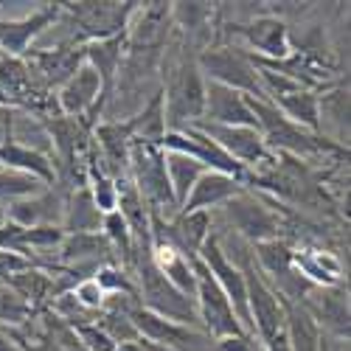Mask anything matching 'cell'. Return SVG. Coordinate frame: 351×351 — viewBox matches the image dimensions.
Segmentation results:
<instances>
[{
	"instance_id": "21",
	"label": "cell",
	"mask_w": 351,
	"mask_h": 351,
	"mask_svg": "<svg viewBox=\"0 0 351 351\" xmlns=\"http://www.w3.org/2000/svg\"><path fill=\"white\" fill-rule=\"evenodd\" d=\"M270 101L276 104V110L284 115L287 121L320 135V99H317V93L301 87V90H292L287 96H276Z\"/></svg>"
},
{
	"instance_id": "27",
	"label": "cell",
	"mask_w": 351,
	"mask_h": 351,
	"mask_svg": "<svg viewBox=\"0 0 351 351\" xmlns=\"http://www.w3.org/2000/svg\"><path fill=\"white\" fill-rule=\"evenodd\" d=\"M101 230H104V239L110 242V247L121 250V253H124V258H132V247H135V239H132V230H130V225L124 222V217H121L119 211L104 214Z\"/></svg>"
},
{
	"instance_id": "29",
	"label": "cell",
	"mask_w": 351,
	"mask_h": 351,
	"mask_svg": "<svg viewBox=\"0 0 351 351\" xmlns=\"http://www.w3.org/2000/svg\"><path fill=\"white\" fill-rule=\"evenodd\" d=\"M71 295H73V301H76L82 309H87V312H93V309L107 306V292H104V289L96 284V278L79 281V284L71 289Z\"/></svg>"
},
{
	"instance_id": "5",
	"label": "cell",
	"mask_w": 351,
	"mask_h": 351,
	"mask_svg": "<svg viewBox=\"0 0 351 351\" xmlns=\"http://www.w3.org/2000/svg\"><path fill=\"white\" fill-rule=\"evenodd\" d=\"M194 273H197L194 304H197L202 332H206L208 337H214V340L245 332L237 312H233V306H230V301L225 298V292L219 289V284L214 281V276L206 270V265H202L199 258H194Z\"/></svg>"
},
{
	"instance_id": "28",
	"label": "cell",
	"mask_w": 351,
	"mask_h": 351,
	"mask_svg": "<svg viewBox=\"0 0 351 351\" xmlns=\"http://www.w3.org/2000/svg\"><path fill=\"white\" fill-rule=\"evenodd\" d=\"M93 278H96V284L107 292V295H130V298H135V284L127 278V273L121 267L101 265Z\"/></svg>"
},
{
	"instance_id": "30",
	"label": "cell",
	"mask_w": 351,
	"mask_h": 351,
	"mask_svg": "<svg viewBox=\"0 0 351 351\" xmlns=\"http://www.w3.org/2000/svg\"><path fill=\"white\" fill-rule=\"evenodd\" d=\"M76 335L87 351H115L119 348L99 324H76Z\"/></svg>"
},
{
	"instance_id": "4",
	"label": "cell",
	"mask_w": 351,
	"mask_h": 351,
	"mask_svg": "<svg viewBox=\"0 0 351 351\" xmlns=\"http://www.w3.org/2000/svg\"><path fill=\"white\" fill-rule=\"evenodd\" d=\"M141 306L166 317V320H174V324L199 329V315H197L194 298L183 295L178 287H171L155 270V265L149 261V253H146L143 265H141Z\"/></svg>"
},
{
	"instance_id": "23",
	"label": "cell",
	"mask_w": 351,
	"mask_h": 351,
	"mask_svg": "<svg viewBox=\"0 0 351 351\" xmlns=\"http://www.w3.org/2000/svg\"><path fill=\"white\" fill-rule=\"evenodd\" d=\"M202 171H208V169H202L197 160H191V158H186L180 152H166V178H169V186H171L178 211L186 202L189 191L194 189V183L202 178Z\"/></svg>"
},
{
	"instance_id": "2",
	"label": "cell",
	"mask_w": 351,
	"mask_h": 351,
	"mask_svg": "<svg viewBox=\"0 0 351 351\" xmlns=\"http://www.w3.org/2000/svg\"><path fill=\"white\" fill-rule=\"evenodd\" d=\"M130 180L143 197V202L149 206V211L171 214L174 208V194L166 178V152L160 149V143L149 141H132L130 146Z\"/></svg>"
},
{
	"instance_id": "7",
	"label": "cell",
	"mask_w": 351,
	"mask_h": 351,
	"mask_svg": "<svg viewBox=\"0 0 351 351\" xmlns=\"http://www.w3.org/2000/svg\"><path fill=\"white\" fill-rule=\"evenodd\" d=\"M225 222L239 233L242 239L261 245V242H270L278 239V230H281V219L265 206L261 199H256L253 194H247L245 189L230 197L225 206H222Z\"/></svg>"
},
{
	"instance_id": "9",
	"label": "cell",
	"mask_w": 351,
	"mask_h": 351,
	"mask_svg": "<svg viewBox=\"0 0 351 351\" xmlns=\"http://www.w3.org/2000/svg\"><path fill=\"white\" fill-rule=\"evenodd\" d=\"M163 101H166L163 115L171 121V130H183L202 119V107H206V79H202V73L194 62L183 65L178 71V79L171 82Z\"/></svg>"
},
{
	"instance_id": "22",
	"label": "cell",
	"mask_w": 351,
	"mask_h": 351,
	"mask_svg": "<svg viewBox=\"0 0 351 351\" xmlns=\"http://www.w3.org/2000/svg\"><path fill=\"white\" fill-rule=\"evenodd\" d=\"M104 222V214L99 211V206L93 202L90 189H76L68 197L65 206V219H62V230L65 233H99Z\"/></svg>"
},
{
	"instance_id": "10",
	"label": "cell",
	"mask_w": 351,
	"mask_h": 351,
	"mask_svg": "<svg viewBox=\"0 0 351 351\" xmlns=\"http://www.w3.org/2000/svg\"><path fill=\"white\" fill-rule=\"evenodd\" d=\"M194 130H199L202 135H208L219 149L242 169L247 166H258L267 158V146L265 138L256 127H219V124H206V121H194L189 124Z\"/></svg>"
},
{
	"instance_id": "26",
	"label": "cell",
	"mask_w": 351,
	"mask_h": 351,
	"mask_svg": "<svg viewBox=\"0 0 351 351\" xmlns=\"http://www.w3.org/2000/svg\"><path fill=\"white\" fill-rule=\"evenodd\" d=\"M96 324L110 335V340L115 346H121V343H135L138 340V329L132 324V317L130 312H121V309H107L101 315V320H96Z\"/></svg>"
},
{
	"instance_id": "34",
	"label": "cell",
	"mask_w": 351,
	"mask_h": 351,
	"mask_svg": "<svg viewBox=\"0 0 351 351\" xmlns=\"http://www.w3.org/2000/svg\"><path fill=\"white\" fill-rule=\"evenodd\" d=\"M0 351H23V348L14 340H9L6 335H0Z\"/></svg>"
},
{
	"instance_id": "16",
	"label": "cell",
	"mask_w": 351,
	"mask_h": 351,
	"mask_svg": "<svg viewBox=\"0 0 351 351\" xmlns=\"http://www.w3.org/2000/svg\"><path fill=\"white\" fill-rule=\"evenodd\" d=\"M306 304H301L320 329H332L340 337L348 335V295L340 287H312L306 292Z\"/></svg>"
},
{
	"instance_id": "18",
	"label": "cell",
	"mask_w": 351,
	"mask_h": 351,
	"mask_svg": "<svg viewBox=\"0 0 351 351\" xmlns=\"http://www.w3.org/2000/svg\"><path fill=\"white\" fill-rule=\"evenodd\" d=\"M84 62L90 65L99 79H101V90H104V99L110 96L112 90V82H115V73L121 71V53H124V32L112 34V37H104V40H93V43H84Z\"/></svg>"
},
{
	"instance_id": "1",
	"label": "cell",
	"mask_w": 351,
	"mask_h": 351,
	"mask_svg": "<svg viewBox=\"0 0 351 351\" xmlns=\"http://www.w3.org/2000/svg\"><path fill=\"white\" fill-rule=\"evenodd\" d=\"M247 107L253 112L261 138H265L267 152L278 149V152H287L292 158H315V155H326V152H343V146L337 141H329L324 135L309 132L298 124L287 121L284 115L276 110L273 101L247 99Z\"/></svg>"
},
{
	"instance_id": "11",
	"label": "cell",
	"mask_w": 351,
	"mask_h": 351,
	"mask_svg": "<svg viewBox=\"0 0 351 351\" xmlns=\"http://www.w3.org/2000/svg\"><path fill=\"white\" fill-rule=\"evenodd\" d=\"M23 62L28 65L37 87H60L84 65V48H53V51H40V48H28Z\"/></svg>"
},
{
	"instance_id": "15",
	"label": "cell",
	"mask_w": 351,
	"mask_h": 351,
	"mask_svg": "<svg viewBox=\"0 0 351 351\" xmlns=\"http://www.w3.org/2000/svg\"><path fill=\"white\" fill-rule=\"evenodd\" d=\"M239 34L247 40V45L267 56V62H287L292 56V40H289V32L287 25L278 20V17H258V20H250L245 25H239ZM258 56V60H261Z\"/></svg>"
},
{
	"instance_id": "13",
	"label": "cell",
	"mask_w": 351,
	"mask_h": 351,
	"mask_svg": "<svg viewBox=\"0 0 351 351\" xmlns=\"http://www.w3.org/2000/svg\"><path fill=\"white\" fill-rule=\"evenodd\" d=\"M199 121L219 127H256V119L247 107V96L217 82H206V107H202Z\"/></svg>"
},
{
	"instance_id": "3",
	"label": "cell",
	"mask_w": 351,
	"mask_h": 351,
	"mask_svg": "<svg viewBox=\"0 0 351 351\" xmlns=\"http://www.w3.org/2000/svg\"><path fill=\"white\" fill-rule=\"evenodd\" d=\"M197 68H199V73L206 82L225 84V87H230V90H237L247 99L270 101L265 84H261V79H258V68L253 62V56L239 51V48H208V51H202Z\"/></svg>"
},
{
	"instance_id": "35",
	"label": "cell",
	"mask_w": 351,
	"mask_h": 351,
	"mask_svg": "<svg viewBox=\"0 0 351 351\" xmlns=\"http://www.w3.org/2000/svg\"><path fill=\"white\" fill-rule=\"evenodd\" d=\"M3 222H6V208L0 206V225H3Z\"/></svg>"
},
{
	"instance_id": "36",
	"label": "cell",
	"mask_w": 351,
	"mask_h": 351,
	"mask_svg": "<svg viewBox=\"0 0 351 351\" xmlns=\"http://www.w3.org/2000/svg\"><path fill=\"white\" fill-rule=\"evenodd\" d=\"M0 56H3V53H0Z\"/></svg>"
},
{
	"instance_id": "32",
	"label": "cell",
	"mask_w": 351,
	"mask_h": 351,
	"mask_svg": "<svg viewBox=\"0 0 351 351\" xmlns=\"http://www.w3.org/2000/svg\"><path fill=\"white\" fill-rule=\"evenodd\" d=\"M12 124H14V110L0 104V143L12 138Z\"/></svg>"
},
{
	"instance_id": "14",
	"label": "cell",
	"mask_w": 351,
	"mask_h": 351,
	"mask_svg": "<svg viewBox=\"0 0 351 351\" xmlns=\"http://www.w3.org/2000/svg\"><path fill=\"white\" fill-rule=\"evenodd\" d=\"M65 206H68V199L56 191L53 186H48L37 197H23V199L9 202L6 222H14L20 228H37V225H56V228H62Z\"/></svg>"
},
{
	"instance_id": "31",
	"label": "cell",
	"mask_w": 351,
	"mask_h": 351,
	"mask_svg": "<svg viewBox=\"0 0 351 351\" xmlns=\"http://www.w3.org/2000/svg\"><path fill=\"white\" fill-rule=\"evenodd\" d=\"M211 351H265V343H261L256 335L239 332V335L214 340V348H211Z\"/></svg>"
},
{
	"instance_id": "33",
	"label": "cell",
	"mask_w": 351,
	"mask_h": 351,
	"mask_svg": "<svg viewBox=\"0 0 351 351\" xmlns=\"http://www.w3.org/2000/svg\"><path fill=\"white\" fill-rule=\"evenodd\" d=\"M265 351H292V348H289L287 335L281 332V335H276V337H270V340L265 343Z\"/></svg>"
},
{
	"instance_id": "20",
	"label": "cell",
	"mask_w": 351,
	"mask_h": 351,
	"mask_svg": "<svg viewBox=\"0 0 351 351\" xmlns=\"http://www.w3.org/2000/svg\"><path fill=\"white\" fill-rule=\"evenodd\" d=\"M284 335H287L292 351H324V329H320L315 324V317L295 301H287Z\"/></svg>"
},
{
	"instance_id": "6",
	"label": "cell",
	"mask_w": 351,
	"mask_h": 351,
	"mask_svg": "<svg viewBox=\"0 0 351 351\" xmlns=\"http://www.w3.org/2000/svg\"><path fill=\"white\" fill-rule=\"evenodd\" d=\"M245 270V281H247V312H250V324H253V335L267 343L270 337L284 332V312H287V298H281L278 292L265 281L256 270V261L250 258Z\"/></svg>"
},
{
	"instance_id": "12",
	"label": "cell",
	"mask_w": 351,
	"mask_h": 351,
	"mask_svg": "<svg viewBox=\"0 0 351 351\" xmlns=\"http://www.w3.org/2000/svg\"><path fill=\"white\" fill-rule=\"evenodd\" d=\"M60 14H62L60 3H45L20 20H0V53L23 60L25 51L32 48V40L43 34L48 25H53Z\"/></svg>"
},
{
	"instance_id": "25",
	"label": "cell",
	"mask_w": 351,
	"mask_h": 351,
	"mask_svg": "<svg viewBox=\"0 0 351 351\" xmlns=\"http://www.w3.org/2000/svg\"><path fill=\"white\" fill-rule=\"evenodd\" d=\"M48 186L32 174L23 171H12V169H0V202H14L23 197H37L43 194Z\"/></svg>"
},
{
	"instance_id": "24",
	"label": "cell",
	"mask_w": 351,
	"mask_h": 351,
	"mask_svg": "<svg viewBox=\"0 0 351 351\" xmlns=\"http://www.w3.org/2000/svg\"><path fill=\"white\" fill-rule=\"evenodd\" d=\"M0 87L9 93V96H28L32 90H37V84L28 73V65L17 56H0Z\"/></svg>"
},
{
	"instance_id": "17",
	"label": "cell",
	"mask_w": 351,
	"mask_h": 351,
	"mask_svg": "<svg viewBox=\"0 0 351 351\" xmlns=\"http://www.w3.org/2000/svg\"><path fill=\"white\" fill-rule=\"evenodd\" d=\"M239 191H242V180L230 178V174H222V171H202V178L194 183V189L189 191L178 214L211 211L217 206H225V202L230 197H237Z\"/></svg>"
},
{
	"instance_id": "19",
	"label": "cell",
	"mask_w": 351,
	"mask_h": 351,
	"mask_svg": "<svg viewBox=\"0 0 351 351\" xmlns=\"http://www.w3.org/2000/svg\"><path fill=\"white\" fill-rule=\"evenodd\" d=\"M292 267L309 287H337L343 281L337 256L326 250H292Z\"/></svg>"
},
{
	"instance_id": "8",
	"label": "cell",
	"mask_w": 351,
	"mask_h": 351,
	"mask_svg": "<svg viewBox=\"0 0 351 351\" xmlns=\"http://www.w3.org/2000/svg\"><path fill=\"white\" fill-rule=\"evenodd\" d=\"M160 149H163V152H180V155L197 160L202 169L230 174V178H237V180H242L245 171H247V169H242L239 163H233L208 135H202V132L194 130V127L166 130V135L160 138Z\"/></svg>"
}]
</instances>
